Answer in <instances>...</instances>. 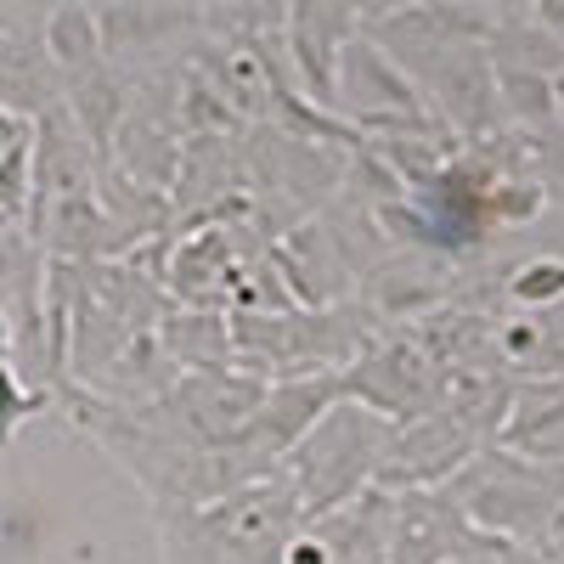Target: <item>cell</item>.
Returning <instances> with one entry per match:
<instances>
[{
	"label": "cell",
	"instance_id": "1",
	"mask_svg": "<svg viewBox=\"0 0 564 564\" xmlns=\"http://www.w3.org/2000/svg\"><path fill=\"white\" fill-rule=\"evenodd\" d=\"M305 531V508L289 475L238 486L204 508L164 513L170 564H289V547Z\"/></svg>",
	"mask_w": 564,
	"mask_h": 564
},
{
	"label": "cell",
	"instance_id": "2",
	"mask_svg": "<svg viewBox=\"0 0 564 564\" xmlns=\"http://www.w3.org/2000/svg\"><path fill=\"white\" fill-rule=\"evenodd\" d=\"M390 446H395V423H384L379 412H367L356 401H339L327 412L289 452V463H282V475H289V486L305 508V525L350 508L356 497H367L379 486V468H384Z\"/></svg>",
	"mask_w": 564,
	"mask_h": 564
},
{
	"label": "cell",
	"instance_id": "3",
	"mask_svg": "<svg viewBox=\"0 0 564 564\" xmlns=\"http://www.w3.org/2000/svg\"><path fill=\"white\" fill-rule=\"evenodd\" d=\"M475 531H497L542 547L547 531H564V463H542L525 452H486L452 480Z\"/></svg>",
	"mask_w": 564,
	"mask_h": 564
},
{
	"label": "cell",
	"instance_id": "4",
	"mask_svg": "<svg viewBox=\"0 0 564 564\" xmlns=\"http://www.w3.org/2000/svg\"><path fill=\"white\" fill-rule=\"evenodd\" d=\"M475 417L457 412V406H441L430 417L406 423V430H395V446L379 468V491L390 497H406V491H441L452 486L468 463H475Z\"/></svg>",
	"mask_w": 564,
	"mask_h": 564
},
{
	"label": "cell",
	"instance_id": "5",
	"mask_svg": "<svg viewBox=\"0 0 564 564\" xmlns=\"http://www.w3.org/2000/svg\"><path fill=\"white\" fill-rule=\"evenodd\" d=\"M367 29V12L356 7H289L282 18V34H289V57L300 68V97L322 113L339 119V63L345 45Z\"/></svg>",
	"mask_w": 564,
	"mask_h": 564
},
{
	"label": "cell",
	"instance_id": "6",
	"mask_svg": "<svg viewBox=\"0 0 564 564\" xmlns=\"http://www.w3.org/2000/svg\"><path fill=\"white\" fill-rule=\"evenodd\" d=\"M475 542V520L452 486L406 491L390 508V564H452Z\"/></svg>",
	"mask_w": 564,
	"mask_h": 564
},
{
	"label": "cell",
	"instance_id": "7",
	"mask_svg": "<svg viewBox=\"0 0 564 564\" xmlns=\"http://www.w3.org/2000/svg\"><path fill=\"white\" fill-rule=\"evenodd\" d=\"M102 45H108V63H130V57H148L159 45H175L181 34H198L204 12H181V7H102Z\"/></svg>",
	"mask_w": 564,
	"mask_h": 564
},
{
	"label": "cell",
	"instance_id": "8",
	"mask_svg": "<svg viewBox=\"0 0 564 564\" xmlns=\"http://www.w3.org/2000/svg\"><path fill=\"white\" fill-rule=\"evenodd\" d=\"M40 52L63 79H79L90 68L108 63V45H102V23L97 7H52L40 18Z\"/></svg>",
	"mask_w": 564,
	"mask_h": 564
},
{
	"label": "cell",
	"instance_id": "9",
	"mask_svg": "<svg viewBox=\"0 0 564 564\" xmlns=\"http://www.w3.org/2000/svg\"><path fill=\"white\" fill-rule=\"evenodd\" d=\"M170 289L186 300V305H204L220 282H226V271H238L231 265V243H226V231H215V226H204V231H193L175 254H170Z\"/></svg>",
	"mask_w": 564,
	"mask_h": 564
},
{
	"label": "cell",
	"instance_id": "10",
	"mask_svg": "<svg viewBox=\"0 0 564 564\" xmlns=\"http://www.w3.org/2000/svg\"><path fill=\"white\" fill-rule=\"evenodd\" d=\"M502 361L525 367V372H553V379H564V305L553 311H536V316H513L502 334Z\"/></svg>",
	"mask_w": 564,
	"mask_h": 564
},
{
	"label": "cell",
	"instance_id": "11",
	"mask_svg": "<svg viewBox=\"0 0 564 564\" xmlns=\"http://www.w3.org/2000/svg\"><path fill=\"white\" fill-rule=\"evenodd\" d=\"M542 209H547V186L536 175H513V170H502L491 181V193L480 204L486 231H497V226H531V220H542Z\"/></svg>",
	"mask_w": 564,
	"mask_h": 564
},
{
	"label": "cell",
	"instance_id": "12",
	"mask_svg": "<svg viewBox=\"0 0 564 564\" xmlns=\"http://www.w3.org/2000/svg\"><path fill=\"white\" fill-rule=\"evenodd\" d=\"M502 289H508V305H520L525 316L564 305V254H536L525 265H513Z\"/></svg>",
	"mask_w": 564,
	"mask_h": 564
},
{
	"label": "cell",
	"instance_id": "13",
	"mask_svg": "<svg viewBox=\"0 0 564 564\" xmlns=\"http://www.w3.org/2000/svg\"><path fill=\"white\" fill-rule=\"evenodd\" d=\"M34 209V135L0 153V231L29 226Z\"/></svg>",
	"mask_w": 564,
	"mask_h": 564
},
{
	"label": "cell",
	"instance_id": "14",
	"mask_svg": "<svg viewBox=\"0 0 564 564\" xmlns=\"http://www.w3.org/2000/svg\"><path fill=\"white\" fill-rule=\"evenodd\" d=\"M52 406H57V395H45L40 384H23L18 361H0V452L18 441V430H23L29 417L52 412Z\"/></svg>",
	"mask_w": 564,
	"mask_h": 564
},
{
	"label": "cell",
	"instance_id": "15",
	"mask_svg": "<svg viewBox=\"0 0 564 564\" xmlns=\"http://www.w3.org/2000/svg\"><path fill=\"white\" fill-rule=\"evenodd\" d=\"M45 536V520H40V508L12 497V502H0V558H29Z\"/></svg>",
	"mask_w": 564,
	"mask_h": 564
},
{
	"label": "cell",
	"instance_id": "16",
	"mask_svg": "<svg viewBox=\"0 0 564 564\" xmlns=\"http://www.w3.org/2000/svg\"><path fill=\"white\" fill-rule=\"evenodd\" d=\"M452 564H547V558L531 542H513V536H497V531H475V542H468Z\"/></svg>",
	"mask_w": 564,
	"mask_h": 564
},
{
	"label": "cell",
	"instance_id": "17",
	"mask_svg": "<svg viewBox=\"0 0 564 564\" xmlns=\"http://www.w3.org/2000/svg\"><path fill=\"white\" fill-rule=\"evenodd\" d=\"M29 135H34V124H29V119H18L7 102H0V153L18 148V141H29Z\"/></svg>",
	"mask_w": 564,
	"mask_h": 564
},
{
	"label": "cell",
	"instance_id": "18",
	"mask_svg": "<svg viewBox=\"0 0 564 564\" xmlns=\"http://www.w3.org/2000/svg\"><path fill=\"white\" fill-rule=\"evenodd\" d=\"M23 45H40V40H18V34H7V29H0V63H12V57L23 52Z\"/></svg>",
	"mask_w": 564,
	"mask_h": 564
},
{
	"label": "cell",
	"instance_id": "19",
	"mask_svg": "<svg viewBox=\"0 0 564 564\" xmlns=\"http://www.w3.org/2000/svg\"><path fill=\"white\" fill-rule=\"evenodd\" d=\"M553 108H558V124H564V68L553 74Z\"/></svg>",
	"mask_w": 564,
	"mask_h": 564
}]
</instances>
